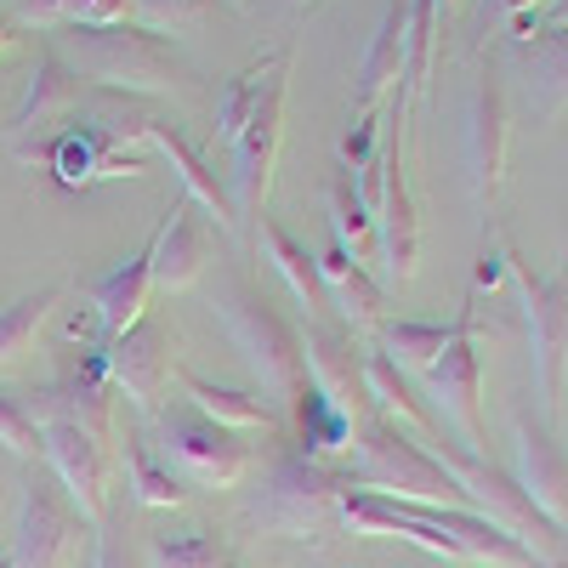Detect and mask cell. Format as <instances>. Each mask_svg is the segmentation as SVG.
I'll return each mask as SVG.
<instances>
[{"mask_svg": "<svg viewBox=\"0 0 568 568\" xmlns=\"http://www.w3.org/2000/svg\"><path fill=\"white\" fill-rule=\"evenodd\" d=\"M511 284H517V302H524V318H529V353H535L546 415H557L562 382H568V256L557 273H535L511 251Z\"/></svg>", "mask_w": 568, "mask_h": 568, "instance_id": "7", "label": "cell"}, {"mask_svg": "<svg viewBox=\"0 0 568 568\" xmlns=\"http://www.w3.org/2000/svg\"><path fill=\"white\" fill-rule=\"evenodd\" d=\"M347 471L324 466L313 455H284L267 478V495L256 506V517L273 535L291 540H324L342 529V495H347Z\"/></svg>", "mask_w": 568, "mask_h": 568, "instance_id": "4", "label": "cell"}, {"mask_svg": "<svg viewBox=\"0 0 568 568\" xmlns=\"http://www.w3.org/2000/svg\"><path fill=\"white\" fill-rule=\"evenodd\" d=\"M0 449L18 455L23 466L40 460V420H34L18 398H7V393H0Z\"/></svg>", "mask_w": 568, "mask_h": 568, "instance_id": "37", "label": "cell"}, {"mask_svg": "<svg viewBox=\"0 0 568 568\" xmlns=\"http://www.w3.org/2000/svg\"><path fill=\"white\" fill-rule=\"evenodd\" d=\"M125 489H131L136 506H149V511H176V506H187L182 478L165 466V455L142 438L136 426L125 433Z\"/></svg>", "mask_w": 568, "mask_h": 568, "instance_id": "28", "label": "cell"}, {"mask_svg": "<svg viewBox=\"0 0 568 568\" xmlns=\"http://www.w3.org/2000/svg\"><path fill=\"white\" fill-rule=\"evenodd\" d=\"M80 506L63 495V484L52 471L29 466L23 478V506H18V540L7 568H74L80 551Z\"/></svg>", "mask_w": 568, "mask_h": 568, "instance_id": "8", "label": "cell"}, {"mask_svg": "<svg viewBox=\"0 0 568 568\" xmlns=\"http://www.w3.org/2000/svg\"><path fill=\"white\" fill-rule=\"evenodd\" d=\"M0 568H7V557H0Z\"/></svg>", "mask_w": 568, "mask_h": 568, "instance_id": "45", "label": "cell"}, {"mask_svg": "<svg viewBox=\"0 0 568 568\" xmlns=\"http://www.w3.org/2000/svg\"><path fill=\"white\" fill-rule=\"evenodd\" d=\"M216 313L227 324L233 347L251 364V375L262 382V393L273 404H296V393L307 387V364H302V329L284 318L251 278H227L216 291Z\"/></svg>", "mask_w": 568, "mask_h": 568, "instance_id": "2", "label": "cell"}, {"mask_svg": "<svg viewBox=\"0 0 568 568\" xmlns=\"http://www.w3.org/2000/svg\"><path fill=\"white\" fill-rule=\"evenodd\" d=\"M40 460L45 471L63 484V495L80 506V517L91 529L103 524V511H109V484H114V460H109V444L103 438H91L80 433V426H40Z\"/></svg>", "mask_w": 568, "mask_h": 568, "instance_id": "10", "label": "cell"}, {"mask_svg": "<svg viewBox=\"0 0 568 568\" xmlns=\"http://www.w3.org/2000/svg\"><path fill=\"white\" fill-rule=\"evenodd\" d=\"M149 568H233L227 546L211 529H187V535H154L142 551Z\"/></svg>", "mask_w": 568, "mask_h": 568, "instance_id": "34", "label": "cell"}, {"mask_svg": "<svg viewBox=\"0 0 568 568\" xmlns=\"http://www.w3.org/2000/svg\"><path fill=\"white\" fill-rule=\"evenodd\" d=\"M302 364H307V387L364 433V426L375 420V409H369V393H364V353H358V342L347 336V329L307 324L302 329Z\"/></svg>", "mask_w": 568, "mask_h": 568, "instance_id": "11", "label": "cell"}, {"mask_svg": "<svg viewBox=\"0 0 568 568\" xmlns=\"http://www.w3.org/2000/svg\"><path fill=\"white\" fill-rule=\"evenodd\" d=\"M375 136H382V109H364L358 120H353V131H347V142H342V165L358 176V171H369V160L382 154L375 149Z\"/></svg>", "mask_w": 568, "mask_h": 568, "instance_id": "39", "label": "cell"}, {"mask_svg": "<svg viewBox=\"0 0 568 568\" xmlns=\"http://www.w3.org/2000/svg\"><path fill=\"white\" fill-rule=\"evenodd\" d=\"M262 80H267V58L251 63V69H240V74L222 85V98H216V136L227 142V149L240 142V131H245V120H251V109L262 98Z\"/></svg>", "mask_w": 568, "mask_h": 568, "instance_id": "35", "label": "cell"}, {"mask_svg": "<svg viewBox=\"0 0 568 568\" xmlns=\"http://www.w3.org/2000/svg\"><path fill=\"white\" fill-rule=\"evenodd\" d=\"M91 568H149L142 551L125 540V517L120 511H103L98 524V551H91Z\"/></svg>", "mask_w": 568, "mask_h": 568, "instance_id": "38", "label": "cell"}, {"mask_svg": "<svg viewBox=\"0 0 568 568\" xmlns=\"http://www.w3.org/2000/svg\"><path fill=\"white\" fill-rule=\"evenodd\" d=\"M506 154H511V114H506V91L500 74L484 69L471 85V109H466V176H471V200L489 205L506 182Z\"/></svg>", "mask_w": 568, "mask_h": 568, "instance_id": "14", "label": "cell"}, {"mask_svg": "<svg viewBox=\"0 0 568 568\" xmlns=\"http://www.w3.org/2000/svg\"><path fill=\"white\" fill-rule=\"evenodd\" d=\"M375 245L393 278H415L420 267V216L409 194V171H404V142L398 131L382 142V194H375Z\"/></svg>", "mask_w": 568, "mask_h": 568, "instance_id": "15", "label": "cell"}, {"mask_svg": "<svg viewBox=\"0 0 568 568\" xmlns=\"http://www.w3.org/2000/svg\"><path fill=\"white\" fill-rule=\"evenodd\" d=\"M160 455L176 478L200 484V489H233L251 471V444L227 426L205 420L194 404H171L160 409Z\"/></svg>", "mask_w": 568, "mask_h": 568, "instance_id": "6", "label": "cell"}, {"mask_svg": "<svg viewBox=\"0 0 568 568\" xmlns=\"http://www.w3.org/2000/svg\"><path fill=\"white\" fill-rule=\"evenodd\" d=\"M149 245H142L136 256H125L120 267H109L98 284H91V313H98V329H103V347L114 336H125V329L136 318H149V296H154V273H149Z\"/></svg>", "mask_w": 568, "mask_h": 568, "instance_id": "20", "label": "cell"}, {"mask_svg": "<svg viewBox=\"0 0 568 568\" xmlns=\"http://www.w3.org/2000/svg\"><path fill=\"white\" fill-rule=\"evenodd\" d=\"M353 489L364 495H387V500H404V506H471L455 484V471L420 449L404 426L375 415L358 438V466H353Z\"/></svg>", "mask_w": 568, "mask_h": 568, "instance_id": "3", "label": "cell"}, {"mask_svg": "<svg viewBox=\"0 0 568 568\" xmlns=\"http://www.w3.org/2000/svg\"><path fill=\"white\" fill-rule=\"evenodd\" d=\"M18 29H23V23H18V18H12L7 7H0V52H12V40H18Z\"/></svg>", "mask_w": 568, "mask_h": 568, "instance_id": "41", "label": "cell"}, {"mask_svg": "<svg viewBox=\"0 0 568 568\" xmlns=\"http://www.w3.org/2000/svg\"><path fill=\"white\" fill-rule=\"evenodd\" d=\"M364 393H369V409L382 415V420L409 426L420 449H438V444L449 438L444 426H438V415L415 398V387L398 375V364H393L387 353H364Z\"/></svg>", "mask_w": 568, "mask_h": 568, "instance_id": "21", "label": "cell"}, {"mask_svg": "<svg viewBox=\"0 0 568 568\" xmlns=\"http://www.w3.org/2000/svg\"><path fill=\"white\" fill-rule=\"evenodd\" d=\"M149 149H160V154L171 160V171H176V182H182V200H194L200 211H211L227 233L240 227V216H233V194L216 182V171L205 165V154H200V149H187V136H182L171 120L154 114V125H149Z\"/></svg>", "mask_w": 568, "mask_h": 568, "instance_id": "22", "label": "cell"}, {"mask_svg": "<svg viewBox=\"0 0 568 568\" xmlns=\"http://www.w3.org/2000/svg\"><path fill=\"white\" fill-rule=\"evenodd\" d=\"M284 80H291V45L267 52V80H262V98L233 142L240 154V171H233V216L240 222H262L267 216V194H273V165H278V149H284Z\"/></svg>", "mask_w": 568, "mask_h": 568, "instance_id": "5", "label": "cell"}, {"mask_svg": "<svg viewBox=\"0 0 568 568\" xmlns=\"http://www.w3.org/2000/svg\"><path fill=\"white\" fill-rule=\"evenodd\" d=\"M404 34H409V0H393L382 29H375L369 52L358 63V114L382 109V98L393 85H404Z\"/></svg>", "mask_w": 568, "mask_h": 568, "instance_id": "23", "label": "cell"}, {"mask_svg": "<svg viewBox=\"0 0 568 568\" xmlns=\"http://www.w3.org/2000/svg\"><path fill=\"white\" fill-rule=\"evenodd\" d=\"M171 382H176L182 404H194L205 420L227 426V433H245V426H273L278 420L273 404H262L251 393H233V387H216V382H205V375H194V369H176Z\"/></svg>", "mask_w": 568, "mask_h": 568, "instance_id": "26", "label": "cell"}, {"mask_svg": "<svg viewBox=\"0 0 568 568\" xmlns=\"http://www.w3.org/2000/svg\"><path fill=\"white\" fill-rule=\"evenodd\" d=\"M74 109H80V74L52 52V45H45L40 63H34V74H29V91H23L18 114L7 120L12 154H18V160L45 154V131H52L63 114H74Z\"/></svg>", "mask_w": 568, "mask_h": 568, "instance_id": "18", "label": "cell"}, {"mask_svg": "<svg viewBox=\"0 0 568 568\" xmlns=\"http://www.w3.org/2000/svg\"><path fill=\"white\" fill-rule=\"evenodd\" d=\"M256 245L267 251L273 273L291 284V296H296L307 313H324V307H329V291H324V278H318V256L296 240L291 227L273 222V216H262V222H256Z\"/></svg>", "mask_w": 568, "mask_h": 568, "instance_id": "25", "label": "cell"}, {"mask_svg": "<svg viewBox=\"0 0 568 568\" xmlns=\"http://www.w3.org/2000/svg\"><path fill=\"white\" fill-rule=\"evenodd\" d=\"M114 382H109V364H103V347L98 353H85L80 364H69L52 387L40 393V426H52V420H63V426H80V433H91V438H114ZM29 409V415H34Z\"/></svg>", "mask_w": 568, "mask_h": 568, "instance_id": "17", "label": "cell"}, {"mask_svg": "<svg viewBox=\"0 0 568 568\" xmlns=\"http://www.w3.org/2000/svg\"><path fill=\"white\" fill-rule=\"evenodd\" d=\"M324 211H329V227H336V245H342L353 262H375V256H382V245H375V216L364 211L358 176H353L347 165L329 171V182H324Z\"/></svg>", "mask_w": 568, "mask_h": 568, "instance_id": "27", "label": "cell"}, {"mask_svg": "<svg viewBox=\"0 0 568 568\" xmlns=\"http://www.w3.org/2000/svg\"><path fill=\"white\" fill-rule=\"evenodd\" d=\"M52 52L98 80L103 91H125V98H171L182 91L187 69L171 45L136 23H69V29H52Z\"/></svg>", "mask_w": 568, "mask_h": 568, "instance_id": "1", "label": "cell"}, {"mask_svg": "<svg viewBox=\"0 0 568 568\" xmlns=\"http://www.w3.org/2000/svg\"><path fill=\"white\" fill-rule=\"evenodd\" d=\"M45 165L58 171L63 187H85V182H109V176H149V154L131 149V142L98 131L91 120H74L69 131H58L45 142Z\"/></svg>", "mask_w": 568, "mask_h": 568, "instance_id": "16", "label": "cell"}, {"mask_svg": "<svg viewBox=\"0 0 568 568\" xmlns=\"http://www.w3.org/2000/svg\"><path fill=\"white\" fill-rule=\"evenodd\" d=\"M103 364H109V382L142 409V415H160L165 409V387H171V329L160 318H136L125 336H114L103 347Z\"/></svg>", "mask_w": 568, "mask_h": 568, "instance_id": "12", "label": "cell"}, {"mask_svg": "<svg viewBox=\"0 0 568 568\" xmlns=\"http://www.w3.org/2000/svg\"><path fill=\"white\" fill-rule=\"evenodd\" d=\"M511 455H517V489L529 495V506L546 517L557 535H568V455L551 438V426L535 420L529 409H517L511 420Z\"/></svg>", "mask_w": 568, "mask_h": 568, "instance_id": "13", "label": "cell"}, {"mask_svg": "<svg viewBox=\"0 0 568 568\" xmlns=\"http://www.w3.org/2000/svg\"><path fill=\"white\" fill-rule=\"evenodd\" d=\"M296 415H302V444H307L302 455H313V460H318V455H353V449H358V438H364L358 426H353L347 415L329 409L313 387H302V393H296Z\"/></svg>", "mask_w": 568, "mask_h": 568, "instance_id": "32", "label": "cell"}, {"mask_svg": "<svg viewBox=\"0 0 568 568\" xmlns=\"http://www.w3.org/2000/svg\"><path fill=\"white\" fill-rule=\"evenodd\" d=\"M433 7H438V18H449V12L460 7V0H433Z\"/></svg>", "mask_w": 568, "mask_h": 568, "instance_id": "42", "label": "cell"}, {"mask_svg": "<svg viewBox=\"0 0 568 568\" xmlns=\"http://www.w3.org/2000/svg\"><path fill=\"white\" fill-rule=\"evenodd\" d=\"M291 7H313V0H291Z\"/></svg>", "mask_w": 568, "mask_h": 568, "instance_id": "43", "label": "cell"}, {"mask_svg": "<svg viewBox=\"0 0 568 568\" xmlns=\"http://www.w3.org/2000/svg\"><path fill=\"white\" fill-rule=\"evenodd\" d=\"M216 12V0H131V23L149 34H187Z\"/></svg>", "mask_w": 568, "mask_h": 568, "instance_id": "36", "label": "cell"}, {"mask_svg": "<svg viewBox=\"0 0 568 568\" xmlns=\"http://www.w3.org/2000/svg\"><path fill=\"white\" fill-rule=\"evenodd\" d=\"M227 7H245V0H227Z\"/></svg>", "mask_w": 568, "mask_h": 568, "instance_id": "44", "label": "cell"}, {"mask_svg": "<svg viewBox=\"0 0 568 568\" xmlns=\"http://www.w3.org/2000/svg\"><path fill=\"white\" fill-rule=\"evenodd\" d=\"M546 7H557V0H489V12L506 18L511 34H524V40H529V29H535V18H540Z\"/></svg>", "mask_w": 568, "mask_h": 568, "instance_id": "40", "label": "cell"}, {"mask_svg": "<svg viewBox=\"0 0 568 568\" xmlns=\"http://www.w3.org/2000/svg\"><path fill=\"white\" fill-rule=\"evenodd\" d=\"M375 336H382V353L404 369H433L438 353L449 347L455 324H426V318H398V324H375Z\"/></svg>", "mask_w": 568, "mask_h": 568, "instance_id": "31", "label": "cell"}, {"mask_svg": "<svg viewBox=\"0 0 568 568\" xmlns=\"http://www.w3.org/2000/svg\"><path fill=\"white\" fill-rule=\"evenodd\" d=\"M63 296H69V284H40V291L18 296L12 307H0V369L18 364L23 353H34L45 318H52V307H58Z\"/></svg>", "mask_w": 568, "mask_h": 568, "instance_id": "29", "label": "cell"}, {"mask_svg": "<svg viewBox=\"0 0 568 568\" xmlns=\"http://www.w3.org/2000/svg\"><path fill=\"white\" fill-rule=\"evenodd\" d=\"M529 80H535V103L546 120L568 109V29H546V40L529 52Z\"/></svg>", "mask_w": 568, "mask_h": 568, "instance_id": "33", "label": "cell"}, {"mask_svg": "<svg viewBox=\"0 0 568 568\" xmlns=\"http://www.w3.org/2000/svg\"><path fill=\"white\" fill-rule=\"evenodd\" d=\"M12 18L45 34L69 23H131V0H12Z\"/></svg>", "mask_w": 568, "mask_h": 568, "instance_id": "30", "label": "cell"}, {"mask_svg": "<svg viewBox=\"0 0 568 568\" xmlns=\"http://www.w3.org/2000/svg\"><path fill=\"white\" fill-rule=\"evenodd\" d=\"M318 278H324V291L336 296V307L347 313V324H353V329H375V324H382L387 291L375 284L369 262H353L342 245H329V251L318 256Z\"/></svg>", "mask_w": 568, "mask_h": 568, "instance_id": "24", "label": "cell"}, {"mask_svg": "<svg viewBox=\"0 0 568 568\" xmlns=\"http://www.w3.org/2000/svg\"><path fill=\"white\" fill-rule=\"evenodd\" d=\"M471 318H478L471 307L455 318V336L438 353V364L426 369V387H433L444 420L460 433V449L484 455V353L471 342Z\"/></svg>", "mask_w": 568, "mask_h": 568, "instance_id": "9", "label": "cell"}, {"mask_svg": "<svg viewBox=\"0 0 568 568\" xmlns=\"http://www.w3.org/2000/svg\"><path fill=\"white\" fill-rule=\"evenodd\" d=\"M149 273H154V291H194L200 273H205V256H211V227L200 216L194 200H171V211L160 216L154 240H149Z\"/></svg>", "mask_w": 568, "mask_h": 568, "instance_id": "19", "label": "cell"}]
</instances>
